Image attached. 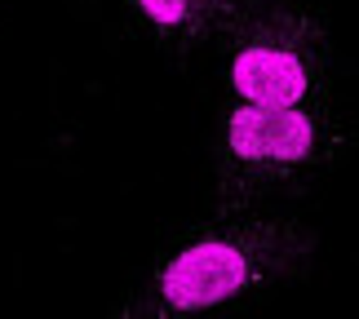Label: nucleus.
<instances>
[{"instance_id": "nucleus-1", "label": "nucleus", "mask_w": 359, "mask_h": 319, "mask_svg": "<svg viewBox=\"0 0 359 319\" xmlns=\"http://www.w3.org/2000/svg\"><path fill=\"white\" fill-rule=\"evenodd\" d=\"M302 257V231L288 222H231L187 235L151 275V311L187 315L266 288Z\"/></svg>"}, {"instance_id": "nucleus-2", "label": "nucleus", "mask_w": 359, "mask_h": 319, "mask_svg": "<svg viewBox=\"0 0 359 319\" xmlns=\"http://www.w3.org/2000/svg\"><path fill=\"white\" fill-rule=\"evenodd\" d=\"M315 120L297 107L244 102L226 120V169L244 177H280L315 156Z\"/></svg>"}, {"instance_id": "nucleus-3", "label": "nucleus", "mask_w": 359, "mask_h": 319, "mask_svg": "<svg viewBox=\"0 0 359 319\" xmlns=\"http://www.w3.org/2000/svg\"><path fill=\"white\" fill-rule=\"evenodd\" d=\"M231 89L257 107H297L315 89V72L302 45H288L280 36H257L231 58Z\"/></svg>"}, {"instance_id": "nucleus-4", "label": "nucleus", "mask_w": 359, "mask_h": 319, "mask_svg": "<svg viewBox=\"0 0 359 319\" xmlns=\"http://www.w3.org/2000/svg\"><path fill=\"white\" fill-rule=\"evenodd\" d=\"M133 5L160 36L191 40V36H204L217 22L222 0H133Z\"/></svg>"}]
</instances>
